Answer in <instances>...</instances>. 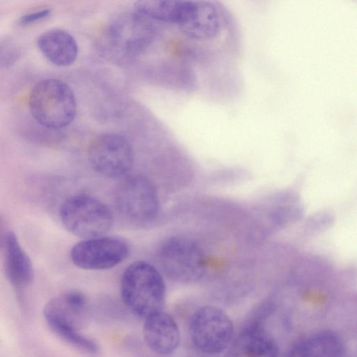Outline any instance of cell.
<instances>
[{"label": "cell", "instance_id": "ba28073f", "mask_svg": "<svg viewBox=\"0 0 357 357\" xmlns=\"http://www.w3.org/2000/svg\"><path fill=\"white\" fill-rule=\"evenodd\" d=\"M149 22L147 18L137 12L117 17L107 31L111 50L126 59L141 54L153 38V29Z\"/></svg>", "mask_w": 357, "mask_h": 357}, {"label": "cell", "instance_id": "52a82bcc", "mask_svg": "<svg viewBox=\"0 0 357 357\" xmlns=\"http://www.w3.org/2000/svg\"><path fill=\"white\" fill-rule=\"evenodd\" d=\"M88 158L96 172L116 178L131 169L134 153L131 144L123 136L107 133L93 139L89 148Z\"/></svg>", "mask_w": 357, "mask_h": 357}, {"label": "cell", "instance_id": "d6986e66", "mask_svg": "<svg viewBox=\"0 0 357 357\" xmlns=\"http://www.w3.org/2000/svg\"><path fill=\"white\" fill-rule=\"evenodd\" d=\"M6 234L4 231V222L3 218L0 215V248L4 244Z\"/></svg>", "mask_w": 357, "mask_h": 357}, {"label": "cell", "instance_id": "6da1fadb", "mask_svg": "<svg viewBox=\"0 0 357 357\" xmlns=\"http://www.w3.org/2000/svg\"><path fill=\"white\" fill-rule=\"evenodd\" d=\"M121 296L133 314L144 319L163 309L166 296L163 278L151 264L135 261L122 275Z\"/></svg>", "mask_w": 357, "mask_h": 357}, {"label": "cell", "instance_id": "3957f363", "mask_svg": "<svg viewBox=\"0 0 357 357\" xmlns=\"http://www.w3.org/2000/svg\"><path fill=\"white\" fill-rule=\"evenodd\" d=\"M60 217L69 232L83 239L105 236L114 224L110 209L99 199L86 195L68 198L61 206Z\"/></svg>", "mask_w": 357, "mask_h": 357}, {"label": "cell", "instance_id": "277c9868", "mask_svg": "<svg viewBox=\"0 0 357 357\" xmlns=\"http://www.w3.org/2000/svg\"><path fill=\"white\" fill-rule=\"evenodd\" d=\"M189 335L194 346L201 352L214 355L229 346L234 335V326L228 315L220 308L204 305L191 317Z\"/></svg>", "mask_w": 357, "mask_h": 357}, {"label": "cell", "instance_id": "ac0fdd59", "mask_svg": "<svg viewBox=\"0 0 357 357\" xmlns=\"http://www.w3.org/2000/svg\"><path fill=\"white\" fill-rule=\"evenodd\" d=\"M50 9L44 8L36 12L31 13L22 16L20 18V22L22 24H30L46 17L50 15Z\"/></svg>", "mask_w": 357, "mask_h": 357}, {"label": "cell", "instance_id": "5b68a950", "mask_svg": "<svg viewBox=\"0 0 357 357\" xmlns=\"http://www.w3.org/2000/svg\"><path fill=\"white\" fill-rule=\"evenodd\" d=\"M159 261L166 275L180 282L199 280L205 273V257L202 248L185 237L167 240L160 249Z\"/></svg>", "mask_w": 357, "mask_h": 357}, {"label": "cell", "instance_id": "8992f818", "mask_svg": "<svg viewBox=\"0 0 357 357\" xmlns=\"http://www.w3.org/2000/svg\"><path fill=\"white\" fill-rule=\"evenodd\" d=\"M114 201L119 212L139 222L153 220L159 211V197L153 183L138 174L124 177L117 185Z\"/></svg>", "mask_w": 357, "mask_h": 357}, {"label": "cell", "instance_id": "e0dca14e", "mask_svg": "<svg viewBox=\"0 0 357 357\" xmlns=\"http://www.w3.org/2000/svg\"><path fill=\"white\" fill-rule=\"evenodd\" d=\"M20 56V51L14 45L6 42L0 43V68L13 65Z\"/></svg>", "mask_w": 357, "mask_h": 357}, {"label": "cell", "instance_id": "7a4b0ae2", "mask_svg": "<svg viewBox=\"0 0 357 357\" xmlns=\"http://www.w3.org/2000/svg\"><path fill=\"white\" fill-rule=\"evenodd\" d=\"M29 103L33 117L49 128L66 127L76 115L74 93L59 79L49 78L38 82L31 89Z\"/></svg>", "mask_w": 357, "mask_h": 357}, {"label": "cell", "instance_id": "9a60e30c", "mask_svg": "<svg viewBox=\"0 0 357 357\" xmlns=\"http://www.w3.org/2000/svg\"><path fill=\"white\" fill-rule=\"evenodd\" d=\"M3 246L4 269L8 280L16 287L31 283L33 279L32 264L13 232L7 233Z\"/></svg>", "mask_w": 357, "mask_h": 357}, {"label": "cell", "instance_id": "2e32d148", "mask_svg": "<svg viewBox=\"0 0 357 357\" xmlns=\"http://www.w3.org/2000/svg\"><path fill=\"white\" fill-rule=\"evenodd\" d=\"M192 1L142 0L135 3L137 13L147 19L178 24L186 19Z\"/></svg>", "mask_w": 357, "mask_h": 357}, {"label": "cell", "instance_id": "5bb4252c", "mask_svg": "<svg viewBox=\"0 0 357 357\" xmlns=\"http://www.w3.org/2000/svg\"><path fill=\"white\" fill-rule=\"evenodd\" d=\"M38 46L43 54L58 66L71 65L78 54L75 38L60 29H52L42 33L38 39Z\"/></svg>", "mask_w": 357, "mask_h": 357}, {"label": "cell", "instance_id": "8fae6325", "mask_svg": "<svg viewBox=\"0 0 357 357\" xmlns=\"http://www.w3.org/2000/svg\"><path fill=\"white\" fill-rule=\"evenodd\" d=\"M143 335L149 349L162 356L174 353L181 340L176 321L162 310L144 318Z\"/></svg>", "mask_w": 357, "mask_h": 357}, {"label": "cell", "instance_id": "30bf717a", "mask_svg": "<svg viewBox=\"0 0 357 357\" xmlns=\"http://www.w3.org/2000/svg\"><path fill=\"white\" fill-rule=\"evenodd\" d=\"M88 309L84 294L77 290L62 293L48 301L44 308L45 318L55 333L62 329L79 331Z\"/></svg>", "mask_w": 357, "mask_h": 357}, {"label": "cell", "instance_id": "7c38bea8", "mask_svg": "<svg viewBox=\"0 0 357 357\" xmlns=\"http://www.w3.org/2000/svg\"><path fill=\"white\" fill-rule=\"evenodd\" d=\"M225 357H278V345L259 321L247 325Z\"/></svg>", "mask_w": 357, "mask_h": 357}, {"label": "cell", "instance_id": "9c48e42d", "mask_svg": "<svg viewBox=\"0 0 357 357\" xmlns=\"http://www.w3.org/2000/svg\"><path fill=\"white\" fill-rule=\"evenodd\" d=\"M122 240L107 236L83 239L71 249L73 264L85 270H106L121 263L128 255Z\"/></svg>", "mask_w": 357, "mask_h": 357}, {"label": "cell", "instance_id": "4fadbf2b", "mask_svg": "<svg viewBox=\"0 0 357 357\" xmlns=\"http://www.w3.org/2000/svg\"><path fill=\"white\" fill-rule=\"evenodd\" d=\"M344 351V344L337 333L331 330H320L295 342L287 357H343Z\"/></svg>", "mask_w": 357, "mask_h": 357}]
</instances>
